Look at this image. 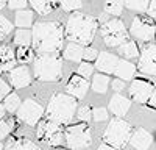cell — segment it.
<instances>
[{
    "mask_svg": "<svg viewBox=\"0 0 156 150\" xmlns=\"http://www.w3.org/2000/svg\"><path fill=\"white\" fill-rule=\"evenodd\" d=\"M76 98L69 94H55L47 105V117L58 125H67L72 122L76 111Z\"/></svg>",
    "mask_w": 156,
    "mask_h": 150,
    "instance_id": "cell-3",
    "label": "cell"
},
{
    "mask_svg": "<svg viewBox=\"0 0 156 150\" xmlns=\"http://www.w3.org/2000/svg\"><path fill=\"white\" fill-rule=\"evenodd\" d=\"M36 134H37V139L48 147H59L62 144V138H64V131L61 128V125L55 123L50 119L41 120L37 123Z\"/></svg>",
    "mask_w": 156,
    "mask_h": 150,
    "instance_id": "cell-8",
    "label": "cell"
},
{
    "mask_svg": "<svg viewBox=\"0 0 156 150\" xmlns=\"http://www.w3.org/2000/svg\"><path fill=\"white\" fill-rule=\"evenodd\" d=\"M129 106H131L129 98H126V97H123L120 94L112 95L111 102H109V111L112 112L114 116H117V117L125 116L126 112H128V109H129Z\"/></svg>",
    "mask_w": 156,
    "mask_h": 150,
    "instance_id": "cell-18",
    "label": "cell"
},
{
    "mask_svg": "<svg viewBox=\"0 0 156 150\" xmlns=\"http://www.w3.org/2000/svg\"><path fill=\"white\" fill-rule=\"evenodd\" d=\"M64 141L70 150H84L92 144V133L87 123L69 125L64 130Z\"/></svg>",
    "mask_w": 156,
    "mask_h": 150,
    "instance_id": "cell-6",
    "label": "cell"
},
{
    "mask_svg": "<svg viewBox=\"0 0 156 150\" xmlns=\"http://www.w3.org/2000/svg\"><path fill=\"white\" fill-rule=\"evenodd\" d=\"M129 33L137 41L148 42L156 36V27H154V23H151V20H147L144 17H136L131 22Z\"/></svg>",
    "mask_w": 156,
    "mask_h": 150,
    "instance_id": "cell-10",
    "label": "cell"
},
{
    "mask_svg": "<svg viewBox=\"0 0 156 150\" xmlns=\"http://www.w3.org/2000/svg\"><path fill=\"white\" fill-rule=\"evenodd\" d=\"M153 92V83L137 78L129 84V97L137 103H147Z\"/></svg>",
    "mask_w": 156,
    "mask_h": 150,
    "instance_id": "cell-12",
    "label": "cell"
},
{
    "mask_svg": "<svg viewBox=\"0 0 156 150\" xmlns=\"http://www.w3.org/2000/svg\"><path fill=\"white\" fill-rule=\"evenodd\" d=\"M150 5V0H125V6L131 11H137V12H144L147 11Z\"/></svg>",
    "mask_w": 156,
    "mask_h": 150,
    "instance_id": "cell-30",
    "label": "cell"
},
{
    "mask_svg": "<svg viewBox=\"0 0 156 150\" xmlns=\"http://www.w3.org/2000/svg\"><path fill=\"white\" fill-rule=\"evenodd\" d=\"M33 20H34V14L33 11L30 9H20L16 12V19H14V25H17L19 28H23V30H28V27L33 25Z\"/></svg>",
    "mask_w": 156,
    "mask_h": 150,
    "instance_id": "cell-22",
    "label": "cell"
},
{
    "mask_svg": "<svg viewBox=\"0 0 156 150\" xmlns=\"http://www.w3.org/2000/svg\"><path fill=\"white\" fill-rule=\"evenodd\" d=\"M20 98H19V95L17 94H14V92H11V94H8L5 98H3V108H5V111L6 112H17V109L20 108Z\"/></svg>",
    "mask_w": 156,
    "mask_h": 150,
    "instance_id": "cell-26",
    "label": "cell"
},
{
    "mask_svg": "<svg viewBox=\"0 0 156 150\" xmlns=\"http://www.w3.org/2000/svg\"><path fill=\"white\" fill-rule=\"evenodd\" d=\"M31 34L33 47L39 53H56L62 48L64 31L58 22H37Z\"/></svg>",
    "mask_w": 156,
    "mask_h": 150,
    "instance_id": "cell-1",
    "label": "cell"
},
{
    "mask_svg": "<svg viewBox=\"0 0 156 150\" xmlns=\"http://www.w3.org/2000/svg\"><path fill=\"white\" fill-rule=\"evenodd\" d=\"M117 62H119V58L115 55L109 52H100L95 59V67L103 73H112L117 67Z\"/></svg>",
    "mask_w": 156,
    "mask_h": 150,
    "instance_id": "cell-16",
    "label": "cell"
},
{
    "mask_svg": "<svg viewBox=\"0 0 156 150\" xmlns=\"http://www.w3.org/2000/svg\"><path fill=\"white\" fill-rule=\"evenodd\" d=\"M137 69L145 75L156 77V44H150L142 48Z\"/></svg>",
    "mask_w": 156,
    "mask_h": 150,
    "instance_id": "cell-11",
    "label": "cell"
},
{
    "mask_svg": "<svg viewBox=\"0 0 156 150\" xmlns=\"http://www.w3.org/2000/svg\"><path fill=\"white\" fill-rule=\"evenodd\" d=\"M42 114H44V108L39 105L37 102L31 100V98L25 100V102L20 105V108L17 109V117H19L23 123L30 125V127H33V125H37L39 122H41Z\"/></svg>",
    "mask_w": 156,
    "mask_h": 150,
    "instance_id": "cell-9",
    "label": "cell"
},
{
    "mask_svg": "<svg viewBox=\"0 0 156 150\" xmlns=\"http://www.w3.org/2000/svg\"><path fill=\"white\" fill-rule=\"evenodd\" d=\"M123 6H125L123 0H106L105 2V11L111 16H120Z\"/></svg>",
    "mask_w": 156,
    "mask_h": 150,
    "instance_id": "cell-28",
    "label": "cell"
},
{
    "mask_svg": "<svg viewBox=\"0 0 156 150\" xmlns=\"http://www.w3.org/2000/svg\"><path fill=\"white\" fill-rule=\"evenodd\" d=\"M14 44L17 47H30L33 44V34L30 30H17L14 34Z\"/></svg>",
    "mask_w": 156,
    "mask_h": 150,
    "instance_id": "cell-25",
    "label": "cell"
},
{
    "mask_svg": "<svg viewBox=\"0 0 156 150\" xmlns=\"http://www.w3.org/2000/svg\"><path fill=\"white\" fill-rule=\"evenodd\" d=\"M98 23L92 16H86L83 12H73L67 19L64 36L73 44L89 45L94 41Z\"/></svg>",
    "mask_w": 156,
    "mask_h": 150,
    "instance_id": "cell-2",
    "label": "cell"
},
{
    "mask_svg": "<svg viewBox=\"0 0 156 150\" xmlns=\"http://www.w3.org/2000/svg\"><path fill=\"white\" fill-rule=\"evenodd\" d=\"M27 2L28 0H6V3L11 9H25V6H27Z\"/></svg>",
    "mask_w": 156,
    "mask_h": 150,
    "instance_id": "cell-38",
    "label": "cell"
},
{
    "mask_svg": "<svg viewBox=\"0 0 156 150\" xmlns=\"http://www.w3.org/2000/svg\"><path fill=\"white\" fill-rule=\"evenodd\" d=\"M87 88H89L87 80H84L80 75H72L66 89H67L69 95H72L73 98H83L87 92Z\"/></svg>",
    "mask_w": 156,
    "mask_h": 150,
    "instance_id": "cell-15",
    "label": "cell"
},
{
    "mask_svg": "<svg viewBox=\"0 0 156 150\" xmlns=\"http://www.w3.org/2000/svg\"><path fill=\"white\" fill-rule=\"evenodd\" d=\"M55 150H62V148H55Z\"/></svg>",
    "mask_w": 156,
    "mask_h": 150,
    "instance_id": "cell-47",
    "label": "cell"
},
{
    "mask_svg": "<svg viewBox=\"0 0 156 150\" xmlns=\"http://www.w3.org/2000/svg\"><path fill=\"white\" fill-rule=\"evenodd\" d=\"M6 150H41L33 141L23 138H11L6 144Z\"/></svg>",
    "mask_w": 156,
    "mask_h": 150,
    "instance_id": "cell-21",
    "label": "cell"
},
{
    "mask_svg": "<svg viewBox=\"0 0 156 150\" xmlns=\"http://www.w3.org/2000/svg\"><path fill=\"white\" fill-rule=\"evenodd\" d=\"M8 94H11V86H8V83L5 80L0 78V100L5 98Z\"/></svg>",
    "mask_w": 156,
    "mask_h": 150,
    "instance_id": "cell-39",
    "label": "cell"
},
{
    "mask_svg": "<svg viewBox=\"0 0 156 150\" xmlns=\"http://www.w3.org/2000/svg\"><path fill=\"white\" fill-rule=\"evenodd\" d=\"M128 142L136 150H148L153 142V136L145 128H137L131 133V138H129Z\"/></svg>",
    "mask_w": 156,
    "mask_h": 150,
    "instance_id": "cell-14",
    "label": "cell"
},
{
    "mask_svg": "<svg viewBox=\"0 0 156 150\" xmlns=\"http://www.w3.org/2000/svg\"><path fill=\"white\" fill-rule=\"evenodd\" d=\"M92 119H94L95 122L106 120V119H108V109H106V108H101V106L94 108V109H92Z\"/></svg>",
    "mask_w": 156,
    "mask_h": 150,
    "instance_id": "cell-36",
    "label": "cell"
},
{
    "mask_svg": "<svg viewBox=\"0 0 156 150\" xmlns=\"http://www.w3.org/2000/svg\"><path fill=\"white\" fill-rule=\"evenodd\" d=\"M147 12H148V16L151 19L156 20V0H151V2H150V5L147 8Z\"/></svg>",
    "mask_w": 156,
    "mask_h": 150,
    "instance_id": "cell-40",
    "label": "cell"
},
{
    "mask_svg": "<svg viewBox=\"0 0 156 150\" xmlns=\"http://www.w3.org/2000/svg\"><path fill=\"white\" fill-rule=\"evenodd\" d=\"M147 105H148L150 108L156 109V91H153V92H151V95H150V98H148Z\"/></svg>",
    "mask_w": 156,
    "mask_h": 150,
    "instance_id": "cell-42",
    "label": "cell"
},
{
    "mask_svg": "<svg viewBox=\"0 0 156 150\" xmlns=\"http://www.w3.org/2000/svg\"><path fill=\"white\" fill-rule=\"evenodd\" d=\"M114 73H115L122 81H128V80H131V78L134 77V73H136V66L133 64V62H129V61H125V59L120 61V59H119Z\"/></svg>",
    "mask_w": 156,
    "mask_h": 150,
    "instance_id": "cell-19",
    "label": "cell"
},
{
    "mask_svg": "<svg viewBox=\"0 0 156 150\" xmlns=\"http://www.w3.org/2000/svg\"><path fill=\"white\" fill-rule=\"evenodd\" d=\"M64 11H75L81 8V0H59Z\"/></svg>",
    "mask_w": 156,
    "mask_h": 150,
    "instance_id": "cell-35",
    "label": "cell"
},
{
    "mask_svg": "<svg viewBox=\"0 0 156 150\" xmlns=\"http://www.w3.org/2000/svg\"><path fill=\"white\" fill-rule=\"evenodd\" d=\"M97 56H98V52L94 47H87V48L83 50V59H86V62L97 59Z\"/></svg>",
    "mask_w": 156,
    "mask_h": 150,
    "instance_id": "cell-37",
    "label": "cell"
},
{
    "mask_svg": "<svg viewBox=\"0 0 156 150\" xmlns=\"http://www.w3.org/2000/svg\"><path fill=\"white\" fill-rule=\"evenodd\" d=\"M92 73H94V66L90 64V62H81V64L78 66L76 75L83 77L84 80H89L90 77H92Z\"/></svg>",
    "mask_w": 156,
    "mask_h": 150,
    "instance_id": "cell-33",
    "label": "cell"
},
{
    "mask_svg": "<svg viewBox=\"0 0 156 150\" xmlns=\"http://www.w3.org/2000/svg\"><path fill=\"white\" fill-rule=\"evenodd\" d=\"M5 3H6V0H0V11L3 9V6H5Z\"/></svg>",
    "mask_w": 156,
    "mask_h": 150,
    "instance_id": "cell-45",
    "label": "cell"
},
{
    "mask_svg": "<svg viewBox=\"0 0 156 150\" xmlns=\"http://www.w3.org/2000/svg\"><path fill=\"white\" fill-rule=\"evenodd\" d=\"M123 88H125V81H122L120 78L112 80V89H114V91L120 92V91H123Z\"/></svg>",
    "mask_w": 156,
    "mask_h": 150,
    "instance_id": "cell-41",
    "label": "cell"
},
{
    "mask_svg": "<svg viewBox=\"0 0 156 150\" xmlns=\"http://www.w3.org/2000/svg\"><path fill=\"white\" fill-rule=\"evenodd\" d=\"M16 53L9 45H0V72H11L16 67Z\"/></svg>",
    "mask_w": 156,
    "mask_h": 150,
    "instance_id": "cell-17",
    "label": "cell"
},
{
    "mask_svg": "<svg viewBox=\"0 0 156 150\" xmlns=\"http://www.w3.org/2000/svg\"><path fill=\"white\" fill-rule=\"evenodd\" d=\"M83 50H84V48H83L81 45L70 42L66 48H64L62 56L66 58L67 61H75V62H78V61L83 59Z\"/></svg>",
    "mask_w": 156,
    "mask_h": 150,
    "instance_id": "cell-24",
    "label": "cell"
},
{
    "mask_svg": "<svg viewBox=\"0 0 156 150\" xmlns=\"http://www.w3.org/2000/svg\"><path fill=\"white\" fill-rule=\"evenodd\" d=\"M5 108H3V103H0V120H2L3 119V116H5Z\"/></svg>",
    "mask_w": 156,
    "mask_h": 150,
    "instance_id": "cell-44",
    "label": "cell"
},
{
    "mask_svg": "<svg viewBox=\"0 0 156 150\" xmlns=\"http://www.w3.org/2000/svg\"><path fill=\"white\" fill-rule=\"evenodd\" d=\"M16 59H17V62H22L23 66H27V62H30V61H34L33 48H30V47H19L17 52H16Z\"/></svg>",
    "mask_w": 156,
    "mask_h": 150,
    "instance_id": "cell-29",
    "label": "cell"
},
{
    "mask_svg": "<svg viewBox=\"0 0 156 150\" xmlns=\"http://www.w3.org/2000/svg\"><path fill=\"white\" fill-rule=\"evenodd\" d=\"M119 53L128 59H133V58H137L139 55V48H137V44L133 42V41H126L125 44H122L119 47Z\"/></svg>",
    "mask_w": 156,
    "mask_h": 150,
    "instance_id": "cell-27",
    "label": "cell"
},
{
    "mask_svg": "<svg viewBox=\"0 0 156 150\" xmlns=\"http://www.w3.org/2000/svg\"><path fill=\"white\" fill-rule=\"evenodd\" d=\"M11 31H12V23L5 16H0V41L6 39V36H9Z\"/></svg>",
    "mask_w": 156,
    "mask_h": 150,
    "instance_id": "cell-32",
    "label": "cell"
},
{
    "mask_svg": "<svg viewBox=\"0 0 156 150\" xmlns=\"http://www.w3.org/2000/svg\"><path fill=\"white\" fill-rule=\"evenodd\" d=\"M101 36L103 41L109 47H120L128 39V31L125 23L120 19H109L101 25Z\"/></svg>",
    "mask_w": 156,
    "mask_h": 150,
    "instance_id": "cell-7",
    "label": "cell"
},
{
    "mask_svg": "<svg viewBox=\"0 0 156 150\" xmlns=\"http://www.w3.org/2000/svg\"><path fill=\"white\" fill-rule=\"evenodd\" d=\"M14 125H16V120L12 119V117L11 119H2V120H0V141L9 136V133L14 130Z\"/></svg>",
    "mask_w": 156,
    "mask_h": 150,
    "instance_id": "cell-31",
    "label": "cell"
},
{
    "mask_svg": "<svg viewBox=\"0 0 156 150\" xmlns=\"http://www.w3.org/2000/svg\"><path fill=\"white\" fill-rule=\"evenodd\" d=\"M76 117L80 122H84L87 123L90 119H92V109H90L89 106H81L76 109Z\"/></svg>",
    "mask_w": 156,
    "mask_h": 150,
    "instance_id": "cell-34",
    "label": "cell"
},
{
    "mask_svg": "<svg viewBox=\"0 0 156 150\" xmlns=\"http://www.w3.org/2000/svg\"><path fill=\"white\" fill-rule=\"evenodd\" d=\"M97 150H115V148L111 147V145H108V144H100Z\"/></svg>",
    "mask_w": 156,
    "mask_h": 150,
    "instance_id": "cell-43",
    "label": "cell"
},
{
    "mask_svg": "<svg viewBox=\"0 0 156 150\" xmlns=\"http://www.w3.org/2000/svg\"><path fill=\"white\" fill-rule=\"evenodd\" d=\"M59 3V0H30V5L34 11H37V14L45 16L50 14Z\"/></svg>",
    "mask_w": 156,
    "mask_h": 150,
    "instance_id": "cell-20",
    "label": "cell"
},
{
    "mask_svg": "<svg viewBox=\"0 0 156 150\" xmlns=\"http://www.w3.org/2000/svg\"><path fill=\"white\" fill-rule=\"evenodd\" d=\"M33 72L41 81H56L62 75V59L56 53H41L33 61Z\"/></svg>",
    "mask_w": 156,
    "mask_h": 150,
    "instance_id": "cell-4",
    "label": "cell"
},
{
    "mask_svg": "<svg viewBox=\"0 0 156 150\" xmlns=\"http://www.w3.org/2000/svg\"><path fill=\"white\" fill-rule=\"evenodd\" d=\"M8 78L12 84V88H25L30 86L31 83V72L27 66H20V67H14L11 72H8Z\"/></svg>",
    "mask_w": 156,
    "mask_h": 150,
    "instance_id": "cell-13",
    "label": "cell"
},
{
    "mask_svg": "<svg viewBox=\"0 0 156 150\" xmlns=\"http://www.w3.org/2000/svg\"><path fill=\"white\" fill-rule=\"evenodd\" d=\"M90 88H92V91H95L97 94H105L109 88V77L105 73H95Z\"/></svg>",
    "mask_w": 156,
    "mask_h": 150,
    "instance_id": "cell-23",
    "label": "cell"
},
{
    "mask_svg": "<svg viewBox=\"0 0 156 150\" xmlns=\"http://www.w3.org/2000/svg\"><path fill=\"white\" fill-rule=\"evenodd\" d=\"M3 148V144H2V141H0V150H2Z\"/></svg>",
    "mask_w": 156,
    "mask_h": 150,
    "instance_id": "cell-46",
    "label": "cell"
},
{
    "mask_svg": "<svg viewBox=\"0 0 156 150\" xmlns=\"http://www.w3.org/2000/svg\"><path fill=\"white\" fill-rule=\"evenodd\" d=\"M131 125L128 122L122 119H112L103 133V141L114 148H123L131 138Z\"/></svg>",
    "mask_w": 156,
    "mask_h": 150,
    "instance_id": "cell-5",
    "label": "cell"
}]
</instances>
